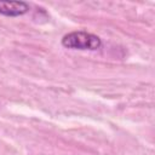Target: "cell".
I'll return each instance as SVG.
<instances>
[{"label":"cell","instance_id":"obj_1","mask_svg":"<svg viewBox=\"0 0 155 155\" xmlns=\"http://www.w3.org/2000/svg\"><path fill=\"white\" fill-rule=\"evenodd\" d=\"M62 45L67 48L71 50H98L102 46V40L99 36L84 31V30H76L65 34L62 38Z\"/></svg>","mask_w":155,"mask_h":155},{"label":"cell","instance_id":"obj_2","mask_svg":"<svg viewBox=\"0 0 155 155\" xmlns=\"http://www.w3.org/2000/svg\"><path fill=\"white\" fill-rule=\"evenodd\" d=\"M29 8V4L25 1H0V15L6 17L23 16Z\"/></svg>","mask_w":155,"mask_h":155}]
</instances>
